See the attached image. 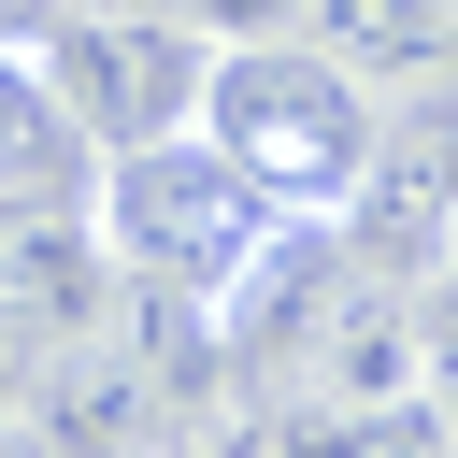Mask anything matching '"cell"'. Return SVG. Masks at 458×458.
Returning a JSON list of instances; mask_svg holds the SVG:
<instances>
[{"instance_id":"1","label":"cell","mask_w":458,"mask_h":458,"mask_svg":"<svg viewBox=\"0 0 458 458\" xmlns=\"http://www.w3.org/2000/svg\"><path fill=\"white\" fill-rule=\"evenodd\" d=\"M200 129H215L286 215H344L358 172H372V143H386V100H372V72H344L315 29H272V43H215Z\"/></svg>"},{"instance_id":"2","label":"cell","mask_w":458,"mask_h":458,"mask_svg":"<svg viewBox=\"0 0 458 458\" xmlns=\"http://www.w3.org/2000/svg\"><path fill=\"white\" fill-rule=\"evenodd\" d=\"M272 229H286V200H272L215 129H172V143L100 157V243H114V272H172V286L229 301V286L272 258Z\"/></svg>"},{"instance_id":"3","label":"cell","mask_w":458,"mask_h":458,"mask_svg":"<svg viewBox=\"0 0 458 458\" xmlns=\"http://www.w3.org/2000/svg\"><path fill=\"white\" fill-rule=\"evenodd\" d=\"M43 72L72 86V114L100 129V157H129V143H172V129H200V100H215V29H186V14H57L43 29Z\"/></svg>"},{"instance_id":"4","label":"cell","mask_w":458,"mask_h":458,"mask_svg":"<svg viewBox=\"0 0 458 458\" xmlns=\"http://www.w3.org/2000/svg\"><path fill=\"white\" fill-rule=\"evenodd\" d=\"M114 301L100 200H0V329L14 344H86Z\"/></svg>"},{"instance_id":"5","label":"cell","mask_w":458,"mask_h":458,"mask_svg":"<svg viewBox=\"0 0 458 458\" xmlns=\"http://www.w3.org/2000/svg\"><path fill=\"white\" fill-rule=\"evenodd\" d=\"M29 444H43V458H157V444H186V415H172V386H157L114 329H86V344L43 358Z\"/></svg>"},{"instance_id":"6","label":"cell","mask_w":458,"mask_h":458,"mask_svg":"<svg viewBox=\"0 0 458 458\" xmlns=\"http://www.w3.org/2000/svg\"><path fill=\"white\" fill-rule=\"evenodd\" d=\"M0 200H100V129L72 114V86L29 57H0Z\"/></svg>"},{"instance_id":"7","label":"cell","mask_w":458,"mask_h":458,"mask_svg":"<svg viewBox=\"0 0 458 458\" xmlns=\"http://www.w3.org/2000/svg\"><path fill=\"white\" fill-rule=\"evenodd\" d=\"M301 29H315L344 72H415V86L458 57V0H315Z\"/></svg>"},{"instance_id":"8","label":"cell","mask_w":458,"mask_h":458,"mask_svg":"<svg viewBox=\"0 0 458 458\" xmlns=\"http://www.w3.org/2000/svg\"><path fill=\"white\" fill-rule=\"evenodd\" d=\"M315 0H186V29H215V43H272V29H301Z\"/></svg>"},{"instance_id":"9","label":"cell","mask_w":458,"mask_h":458,"mask_svg":"<svg viewBox=\"0 0 458 458\" xmlns=\"http://www.w3.org/2000/svg\"><path fill=\"white\" fill-rule=\"evenodd\" d=\"M43 358H57V344H14V329H0V429H29V401H43Z\"/></svg>"},{"instance_id":"10","label":"cell","mask_w":458,"mask_h":458,"mask_svg":"<svg viewBox=\"0 0 458 458\" xmlns=\"http://www.w3.org/2000/svg\"><path fill=\"white\" fill-rule=\"evenodd\" d=\"M57 14H72V0H0V57H29V43L57 29Z\"/></svg>"},{"instance_id":"11","label":"cell","mask_w":458,"mask_h":458,"mask_svg":"<svg viewBox=\"0 0 458 458\" xmlns=\"http://www.w3.org/2000/svg\"><path fill=\"white\" fill-rule=\"evenodd\" d=\"M86 14H186V0H86Z\"/></svg>"},{"instance_id":"12","label":"cell","mask_w":458,"mask_h":458,"mask_svg":"<svg viewBox=\"0 0 458 458\" xmlns=\"http://www.w3.org/2000/svg\"><path fill=\"white\" fill-rule=\"evenodd\" d=\"M157 458H200V444H157Z\"/></svg>"}]
</instances>
